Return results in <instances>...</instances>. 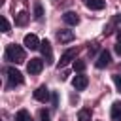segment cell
Returning <instances> with one entry per match:
<instances>
[{"instance_id":"1","label":"cell","mask_w":121,"mask_h":121,"mask_svg":"<svg viewBox=\"0 0 121 121\" xmlns=\"http://www.w3.org/2000/svg\"><path fill=\"white\" fill-rule=\"evenodd\" d=\"M6 59L11 60V62H15V64H19V62H23V60L26 59V53H25V49H23L21 45L9 43V45L6 47Z\"/></svg>"},{"instance_id":"2","label":"cell","mask_w":121,"mask_h":121,"mask_svg":"<svg viewBox=\"0 0 121 121\" xmlns=\"http://www.w3.org/2000/svg\"><path fill=\"white\" fill-rule=\"evenodd\" d=\"M6 74H8L9 87H13V85H21V83H23V76H21V72H19V70H15L13 66H9V68L6 70Z\"/></svg>"},{"instance_id":"3","label":"cell","mask_w":121,"mask_h":121,"mask_svg":"<svg viewBox=\"0 0 121 121\" xmlns=\"http://www.w3.org/2000/svg\"><path fill=\"white\" fill-rule=\"evenodd\" d=\"M26 70H28V74H32V76L40 74V72L43 70V60H42V59H30V62L26 64Z\"/></svg>"},{"instance_id":"4","label":"cell","mask_w":121,"mask_h":121,"mask_svg":"<svg viewBox=\"0 0 121 121\" xmlns=\"http://www.w3.org/2000/svg\"><path fill=\"white\" fill-rule=\"evenodd\" d=\"M110 60H112L110 51H108V49H102L100 55H98V59H96V62H95V66H96V68H106V66L110 64Z\"/></svg>"},{"instance_id":"5","label":"cell","mask_w":121,"mask_h":121,"mask_svg":"<svg viewBox=\"0 0 121 121\" xmlns=\"http://www.w3.org/2000/svg\"><path fill=\"white\" fill-rule=\"evenodd\" d=\"M23 43H25V47H26V49H40V43H42V42L38 40V36H36V34H26Z\"/></svg>"},{"instance_id":"6","label":"cell","mask_w":121,"mask_h":121,"mask_svg":"<svg viewBox=\"0 0 121 121\" xmlns=\"http://www.w3.org/2000/svg\"><path fill=\"white\" fill-rule=\"evenodd\" d=\"M76 55H78V49H76V47L66 49V51L62 53V57H60V64H59V66H66L68 62H72V60L76 59Z\"/></svg>"},{"instance_id":"7","label":"cell","mask_w":121,"mask_h":121,"mask_svg":"<svg viewBox=\"0 0 121 121\" xmlns=\"http://www.w3.org/2000/svg\"><path fill=\"white\" fill-rule=\"evenodd\" d=\"M87 83H89V79H87V76H83V74H79V76H76V78L72 79V85H74L76 91H83V89L87 87Z\"/></svg>"},{"instance_id":"8","label":"cell","mask_w":121,"mask_h":121,"mask_svg":"<svg viewBox=\"0 0 121 121\" xmlns=\"http://www.w3.org/2000/svg\"><path fill=\"white\" fill-rule=\"evenodd\" d=\"M34 98H36L38 102H47V98H49V89H47L45 85H40V87L34 91Z\"/></svg>"},{"instance_id":"9","label":"cell","mask_w":121,"mask_h":121,"mask_svg":"<svg viewBox=\"0 0 121 121\" xmlns=\"http://www.w3.org/2000/svg\"><path fill=\"white\" fill-rule=\"evenodd\" d=\"M62 21H64L66 25H72V26H76V25L79 23V15H78L76 11H66V13L62 15Z\"/></svg>"},{"instance_id":"10","label":"cell","mask_w":121,"mask_h":121,"mask_svg":"<svg viewBox=\"0 0 121 121\" xmlns=\"http://www.w3.org/2000/svg\"><path fill=\"white\" fill-rule=\"evenodd\" d=\"M57 40H59L60 43H68V42L74 40V32H72V30H59V32H57Z\"/></svg>"},{"instance_id":"11","label":"cell","mask_w":121,"mask_h":121,"mask_svg":"<svg viewBox=\"0 0 121 121\" xmlns=\"http://www.w3.org/2000/svg\"><path fill=\"white\" fill-rule=\"evenodd\" d=\"M40 51H42V55L47 59V62L53 60V55H51V43H49L47 40H43V42L40 43Z\"/></svg>"},{"instance_id":"12","label":"cell","mask_w":121,"mask_h":121,"mask_svg":"<svg viewBox=\"0 0 121 121\" xmlns=\"http://www.w3.org/2000/svg\"><path fill=\"white\" fill-rule=\"evenodd\" d=\"M28 19H30V15H28L26 11H19L17 17H15V25H17V26H25V25L28 23Z\"/></svg>"},{"instance_id":"13","label":"cell","mask_w":121,"mask_h":121,"mask_svg":"<svg viewBox=\"0 0 121 121\" xmlns=\"http://www.w3.org/2000/svg\"><path fill=\"white\" fill-rule=\"evenodd\" d=\"M112 119L121 121V102H119V100H115V102L112 104Z\"/></svg>"},{"instance_id":"14","label":"cell","mask_w":121,"mask_h":121,"mask_svg":"<svg viewBox=\"0 0 121 121\" xmlns=\"http://www.w3.org/2000/svg\"><path fill=\"white\" fill-rule=\"evenodd\" d=\"M85 6H87L89 9H104L106 2H104V0H85Z\"/></svg>"},{"instance_id":"15","label":"cell","mask_w":121,"mask_h":121,"mask_svg":"<svg viewBox=\"0 0 121 121\" xmlns=\"http://www.w3.org/2000/svg\"><path fill=\"white\" fill-rule=\"evenodd\" d=\"M91 117H93V113H91L89 108H83V110H79V113H78V121H91Z\"/></svg>"},{"instance_id":"16","label":"cell","mask_w":121,"mask_h":121,"mask_svg":"<svg viewBox=\"0 0 121 121\" xmlns=\"http://www.w3.org/2000/svg\"><path fill=\"white\" fill-rule=\"evenodd\" d=\"M15 121H34V119L30 117V113H28L26 110H19V112H17V117H15Z\"/></svg>"},{"instance_id":"17","label":"cell","mask_w":121,"mask_h":121,"mask_svg":"<svg viewBox=\"0 0 121 121\" xmlns=\"http://www.w3.org/2000/svg\"><path fill=\"white\" fill-rule=\"evenodd\" d=\"M112 79H113V83H115L117 91L121 93V74H113V76H112Z\"/></svg>"},{"instance_id":"18","label":"cell","mask_w":121,"mask_h":121,"mask_svg":"<svg viewBox=\"0 0 121 121\" xmlns=\"http://www.w3.org/2000/svg\"><path fill=\"white\" fill-rule=\"evenodd\" d=\"M74 70L83 72V70H85V62H83V60H74Z\"/></svg>"},{"instance_id":"19","label":"cell","mask_w":121,"mask_h":121,"mask_svg":"<svg viewBox=\"0 0 121 121\" xmlns=\"http://www.w3.org/2000/svg\"><path fill=\"white\" fill-rule=\"evenodd\" d=\"M42 15H43V9H42V6L38 4V6L34 8V17H36V19H42Z\"/></svg>"},{"instance_id":"20","label":"cell","mask_w":121,"mask_h":121,"mask_svg":"<svg viewBox=\"0 0 121 121\" xmlns=\"http://www.w3.org/2000/svg\"><path fill=\"white\" fill-rule=\"evenodd\" d=\"M2 32H9V23L6 17H2Z\"/></svg>"},{"instance_id":"21","label":"cell","mask_w":121,"mask_h":121,"mask_svg":"<svg viewBox=\"0 0 121 121\" xmlns=\"http://www.w3.org/2000/svg\"><path fill=\"white\" fill-rule=\"evenodd\" d=\"M40 121H49V113L45 110H40Z\"/></svg>"},{"instance_id":"22","label":"cell","mask_w":121,"mask_h":121,"mask_svg":"<svg viewBox=\"0 0 121 121\" xmlns=\"http://www.w3.org/2000/svg\"><path fill=\"white\" fill-rule=\"evenodd\" d=\"M115 53H117V55H121V43H117V45H115Z\"/></svg>"},{"instance_id":"23","label":"cell","mask_w":121,"mask_h":121,"mask_svg":"<svg viewBox=\"0 0 121 121\" xmlns=\"http://www.w3.org/2000/svg\"><path fill=\"white\" fill-rule=\"evenodd\" d=\"M119 32H117V40H119V43H121V28H117Z\"/></svg>"}]
</instances>
